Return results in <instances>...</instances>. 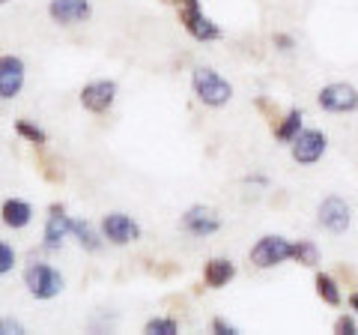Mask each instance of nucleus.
Wrapping results in <instances>:
<instances>
[{
	"label": "nucleus",
	"mask_w": 358,
	"mask_h": 335,
	"mask_svg": "<svg viewBox=\"0 0 358 335\" xmlns=\"http://www.w3.org/2000/svg\"><path fill=\"white\" fill-rule=\"evenodd\" d=\"M176 9H179V21H182V27L188 30L192 39L197 42L221 39V27L200 9V0H176Z\"/></svg>",
	"instance_id": "nucleus-2"
},
{
	"label": "nucleus",
	"mask_w": 358,
	"mask_h": 335,
	"mask_svg": "<svg viewBox=\"0 0 358 335\" xmlns=\"http://www.w3.org/2000/svg\"><path fill=\"white\" fill-rule=\"evenodd\" d=\"M0 219H3L6 228L21 231V228L30 225L33 207L27 204V200H21V198H9V200H3V207H0Z\"/></svg>",
	"instance_id": "nucleus-14"
},
{
	"label": "nucleus",
	"mask_w": 358,
	"mask_h": 335,
	"mask_svg": "<svg viewBox=\"0 0 358 335\" xmlns=\"http://www.w3.org/2000/svg\"><path fill=\"white\" fill-rule=\"evenodd\" d=\"M212 332H218V335H239V329L233 327V323H227L224 317H215V320H212Z\"/></svg>",
	"instance_id": "nucleus-25"
},
{
	"label": "nucleus",
	"mask_w": 358,
	"mask_h": 335,
	"mask_svg": "<svg viewBox=\"0 0 358 335\" xmlns=\"http://www.w3.org/2000/svg\"><path fill=\"white\" fill-rule=\"evenodd\" d=\"M24 87V60L15 54L0 57V99H15Z\"/></svg>",
	"instance_id": "nucleus-9"
},
{
	"label": "nucleus",
	"mask_w": 358,
	"mask_h": 335,
	"mask_svg": "<svg viewBox=\"0 0 358 335\" xmlns=\"http://www.w3.org/2000/svg\"><path fill=\"white\" fill-rule=\"evenodd\" d=\"M233 275H236V264L230 258H212L206 266H203V282L209 287H227L233 282Z\"/></svg>",
	"instance_id": "nucleus-15"
},
{
	"label": "nucleus",
	"mask_w": 358,
	"mask_h": 335,
	"mask_svg": "<svg viewBox=\"0 0 358 335\" xmlns=\"http://www.w3.org/2000/svg\"><path fill=\"white\" fill-rule=\"evenodd\" d=\"M72 233V219L66 216V210L63 207H57L54 204L51 210H48V221H45V240H42V245L48 252H57L60 245L66 242V237Z\"/></svg>",
	"instance_id": "nucleus-10"
},
{
	"label": "nucleus",
	"mask_w": 358,
	"mask_h": 335,
	"mask_svg": "<svg viewBox=\"0 0 358 335\" xmlns=\"http://www.w3.org/2000/svg\"><path fill=\"white\" fill-rule=\"evenodd\" d=\"M72 233H75L78 242H81L87 252H99V249H102V240H105V237H99L90 221H84V219H72Z\"/></svg>",
	"instance_id": "nucleus-18"
},
{
	"label": "nucleus",
	"mask_w": 358,
	"mask_h": 335,
	"mask_svg": "<svg viewBox=\"0 0 358 335\" xmlns=\"http://www.w3.org/2000/svg\"><path fill=\"white\" fill-rule=\"evenodd\" d=\"M188 233H194V237H209V233H215L221 228V219L212 213L209 207H192L188 213L182 216V221H179Z\"/></svg>",
	"instance_id": "nucleus-13"
},
{
	"label": "nucleus",
	"mask_w": 358,
	"mask_h": 335,
	"mask_svg": "<svg viewBox=\"0 0 358 335\" xmlns=\"http://www.w3.org/2000/svg\"><path fill=\"white\" fill-rule=\"evenodd\" d=\"M102 237L114 245H129L141 237V228H138V221L129 219L126 213H108L102 219Z\"/></svg>",
	"instance_id": "nucleus-8"
},
{
	"label": "nucleus",
	"mask_w": 358,
	"mask_h": 335,
	"mask_svg": "<svg viewBox=\"0 0 358 335\" xmlns=\"http://www.w3.org/2000/svg\"><path fill=\"white\" fill-rule=\"evenodd\" d=\"M192 87L194 96L209 108H221L233 99V84L227 78H221L215 69H209V66H197L192 72Z\"/></svg>",
	"instance_id": "nucleus-1"
},
{
	"label": "nucleus",
	"mask_w": 358,
	"mask_h": 335,
	"mask_svg": "<svg viewBox=\"0 0 358 335\" xmlns=\"http://www.w3.org/2000/svg\"><path fill=\"white\" fill-rule=\"evenodd\" d=\"M334 332H341V335H358V320L352 315H341L338 320H334Z\"/></svg>",
	"instance_id": "nucleus-23"
},
{
	"label": "nucleus",
	"mask_w": 358,
	"mask_h": 335,
	"mask_svg": "<svg viewBox=\"0 0 358 335\" xmlns=\"http://www.w3.org/2000/svg\"><path fill=\"white\" fill-rule=\"evenodd\" d=\"M272 42H275V48H278V51H293V48H296V39H293V36H287V33H275V39H272Z\"/></svg>",
	"instance_id": "nucleus-26"
},
{
	"label": "nucleus",
	"mask_w": 358,
	"mask_h": 335,
	"mask_svg": "<svg viewBox=\"0 0 358 335\" xmlns=\"http://www.w3.org/2000/svg\"><path fill=\"white\" fill-rule=\"evenodd\" d=\"M329 150V135L320 129H301L296 141L289 144V156L299 165H317Z\"/></svg>",
	"instance_id": "nucleus-6"
},
{
	"label": "nucleus",
	"mask_w": 358,
	"mask_h": 335,
	"mask_svg": "<svg viewBox=\"0 0 358 335\" xmlns=\"http://www.w3.org/2000/svg\"><path fill=\"white\" fill-rule=\"evenodd\" d=\"M317 296L322 299V303H329V306H334L338 308L341 303H343V294H341V285H338V278L334 275H329V273H317Z\"/></svg>",
	"instance_id": "nucleus-17"
},
{
	"label": "nucleus",
	"mask_w": 358,
	"mask_h": 335,
	"mask_svg": "<svg viewBox=\"0 0 358 335\" xmlns=\"http://www.w3.org/2000/svg\"><path fill=\"white\" fill-rule=\"evenodd\" d=\"M143 332H147V335H176L179 323L173 317H152V320H147Z\"/></svg>",
	"instance_id": "nucleus-20"
},
{
	"label": "nucleus",
	"mask_w": 358,
	"mask_h": 335,
	"mask_svg": "<svg viewBox=\"0 0 358 335\" xmlns=\"http://www.w3.org/2000/svg\"><path fill=\"white\" fill-rule=\"evenodd\" d=\"M48 15L57 25H81L93 15V6H90V0H51Z\"/></svg>",
	"instance_id": "nucleus-11"
},
{
	"label": "nucleus",
	"mask_w": 358,
	"mask_h": 335,
	"mask_svg": "<svg viewBox=\"0 0 358 335\" xmlns=\"http://www.w3.org/2000/svg\"><path fill=\"white\" fill-rule=\"evenodd\" d=\"M317 219L329 233H346L352 225V207H350V200H343L341 195H329L320 204Z\"/></svg>",
	"instance_id": "nucleus-7"
},
{
	"label": "nucleus",
	"mask_w": 358,
	"mask_h": 335,
	"mask_svg": "<svg viewBox=\"0 0 358 335\" xmlns=\"http://www.w3.org/2000/svg\"><path fill=\"white\" fill-rule=\"evenodd\" d=\"M317 102L322 111H331V114H352L358 111V90L350 81H331L317 93Z\"/></svg>",
	"instance_id": "nucleus-4"
},
{
	"label": "nucleus",
	"mask_w": 358,
	"mask_h": 335,
	"mask_svg": "<svg viewBox=\"0 0 358 335\" xmlns=\"http://www.w3.org/2000/svg\"><path fill=\"white\" fill-rule=\"evenodd\" d=\"M13 266H15V249L9 242H0V275L13 273Z\"/></svg>",
	"instance_id": "nucleus-22"
},
{
	"label": "nucleus",
	"mask_w": 358,
	"mask_h": 335,
	"mask_svg": "<svg viewBox=\"0 0 358 335\" xmlns=\"http://www.w3.org/2000/svg\"><path fill=\"white\" fill-rule=\"evenodd\" d=\"M15 132H18L21 138L33 141V144H45V132H42L39 126H33V123H27V120H18V123H15Z\"/></svg>",
	"instance_id": "nucleus-21"
},
{
	"label": "nucleus",
	"mask_w": 358,
	"mask_h": 335,
	"mask_svg": "<svg viewBox=\"0 0 358 335\" xmlns=\"http://www.w3.org/2000/svg\"><path fill=\"white\" fill-rule=\"evenodd\" d=\"M21 332H24V327H21L18 320H13V317L0 320V335H21Z\"/></svg>",
	"instance_id": "nucleus-24"
},
{
	"label": "nucleus",
	"mask_w": 358,
	"mask_h": 335,
	"mask_svg": "<svg viewBox=\"0 0 358 335\" xmlns=\"http://www.w3.org/2000/svg\"><path fill=\"white\" fill-rule=\"evenodd\" d=\"M301 120H305V114H301L299 108L287 111V114L281 117V123L275 126V138H278V144H293L299 132L305 129V126H301Z\"/></svg>",
	"instance_id": "nucleus-16"
},
{
	"label": "nucleus",
	"mask_w": 358,
	"mask_h": 335,
	"mask_svg": "<svg viewBox=\"0 0 358 335\" xmlns=\"http://www.w3.org/2000/svg\"><path fill=\"white\" fill-rule=\"evenodd\" d=\"M289 261H296L301 266H317L320 264V249L308 240H299V242H293V249H289Z\"/></svg>",
	"instance_id": "nucleus-19"
},
{
	"label": "nucleus",
	"mask_w": 358,
	"mask_h": 335,
	"mask_svg": "<svg viewBox=\"0 0 358 335\" xmlns=\"http://www.w3.org/2000/svg\"><path fill=\"white\" fill-rule=\"evenodd\" d=\"M289 249H293V242L284 240L281 233H268V237L257 240V245L251 249V264L257 270H272V266L289 261Z\"/></svg>",
	"instance_id": "nucleus-5"
},
{
	"label": "nucleus",
	"mask_w": 358,
	"mask_h": 335,
	"mask_svg": "<svg viewBox=\"0 0 358 335\" xmlns=\"http://www.w3.org/2000/svg\"><path fill=\"white\" fill-rule=\"evenodd\" d=\"M117 99V84L114 81H93L81 90V105L93 114H105Z\"/></svg>",
	"instance_id": "nucleus-12"
},
{
	"label": "nucleus",
	"mask_w": 358,
	"mask_h": 335,
	"mask_svg": "<svg viewBox=\"0 0 358 335\" xmlns=\"http://www.w3.org/2000/svg\"><path fill=\"white\" fill-rule=\"evenodd\" d=\"M24 285L30 290V296L36 299H54L63 290V275L48 264H30L24 270Z\"/></svg>",
	"instance_id": "nucleus-3"
},
{
	"label": "nucleus",
	"mask_w": 358,
	"mask_h": 335,
	"mask_svg": "<svg viewBox=\"0 0 358 335\" xmlns=\"http://www.w3.org/2000/svg\"><path fill=\"white\" fill-rule=\"evenodd\" d=\"M350 308H352V315L358 317V294H352V296H350Z\"/></svg>",
	"instance_id": "nucleus-27"
}]
</instances>
